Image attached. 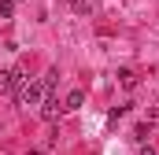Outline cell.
Segmentation results:
<instances>
[{"label": "cell", "mask_w": 159, "mask_h": 155, "mask_svg": "<svg viewBox=\"0 0 159 155\" xmlns=\"http://www.w3.org/2000/svg\"><path fill=\"white\" fill-rule=\"evenodd\" d=\"M41 92H44V85H22L15 96H19V104H22V107H34V104L41 100Z\"/></svg>", "instance_id": "1"}, {"label": "cell", "mask_w": 159, "mask_h": 155, "mask_svg": "<svg viewBox=\"0 0 159 155\" xmlns=\"http://www.w3.org/2000/svg\"><path fill=\"white\" fill-rule=\"evenodd\" d=\"M19 89H22L19 70H0V92H19Z\"/></svg>", "instance_id": "2"}, {"label": "cell", "mask_w": 159, "mask_h": 155, "mask_svg": "<svg viewBox=\"0 0 159 155\" xmlns=\"http://www.w3.org/2000/svg\"><path fill=\"white\" fill-rule=\"evenodd\" d=\"M41 115H44L48 122H52V118L59 115V100H56V96H48V100H44V107H41Z\"/></svg>", "instance_id": "3"}, {"label": "cell", "mask_w": 159, "mask_h": 155, "mask_svg": "<svg viewBox=\"0 0 159 155\" xmlns=\"http://www.w3.org/2000/svg\"><path fill=\"white\" fill-rule=\"evenodd\" d=\"M81 104H85V92H78V89H74V92L67 96V107H70V111H78Z\"/></svg>", "instance_id": "4"}, {"label": "cell", "mask_w": 159, "mask_h": 155, "mask_svg": "<svg viewBox=\"0 0 159 155\" xmlns=\"http://www.w3.org/2000/svg\"><path fill=\"white\" fill-rule=\"evenodd\" d=\"M119 81H122V85H126V89H133V85H137V74L122 67V70H119Z\"/></svg>", "instance_id": "5"}, {"label": "cell", "mask_w": 159, "mask_h": 155, "mask_svg": "<svg viewBox=\"0 0 159 155\" xmlns=\"http://www.w3.org/2000/svg\"><path fill=\"white\" fill-rule=\"evenodd\" d=\"M148 129H152L148 122H137V126H133V137H137V140H148Z\"/></svg>", "instance_id": "6"}, {"label": "cell", "mask_w": 159, "mask_h": 155, "mask_svg": "<svg viewBox=\"0 0 159 155\" xmlns=\"http://www.w3.org/2000/svg\"><path fill=\"white\" fill-rule=\"evenodd\" d=\"M0 15L11 19V15H15V0H0Z\"/></svg>", "instance_id": "7"}, {"label": "cell", "mask_w": 159, "mask_h": 155, "mask_svg": "<svg viewBox=\"0 0 159 155\" xmlns=\"http://www.w3.org/2000/svg\"><path fill=\"white\" fill-rule=\"evenodd\" d=\"M56 78H59V74H56V70H48V74H44V81H41V85H44V89H52V85H56Z\"/></svg>", "instance_id": "8"}, {"label": "cell", "mask_w": 159, "mask_h": 155, "mask_svg": "<svg viewBox=\"0 0 159 155\" xmlns=\"http://www.w3.org/2000/svg\"><path fill=\"white\" fill-rule=\"evenodd\" d=\"M30 155H41V152H30Z\"/></svg>", "instance_id": "9"}]
</instances>
